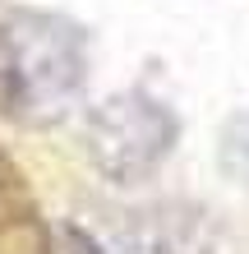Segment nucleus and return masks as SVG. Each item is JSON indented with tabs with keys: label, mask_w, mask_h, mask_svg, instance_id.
Segmentation results:
<instances>
[{
	"label": "nucleus",
	"mask_w": 249,
	"mask_h": 254,
	"mask_svg": "<svg viewBox=\"0 0 249 254\" xmlns=\"http://www.w3.org/2000/svg\"><path fill=\"white\" fill-rule=\"evenodd\" d=\"M88 88V33L47 9H9L0 19V111L14 125H60Z\"/></svg>",
	"instance_id": "f257e3e1"
},
{
	"label": "nucleus",
	"mask_w": 249,
	"mask_h": 254,
	"mask_svg": "<svg viewBox=\"0 0 249 254\" xmlns=\"http://www.w3.org/2000/svg\"><path fill=\"white\" fill-rule=\"evenodd\" d=\"M175 148V116L148 93H115L88 116V153L115 185L143 181Z\"/></svg>",
	"instance_id": "f03ea898"
}]
</instances>
